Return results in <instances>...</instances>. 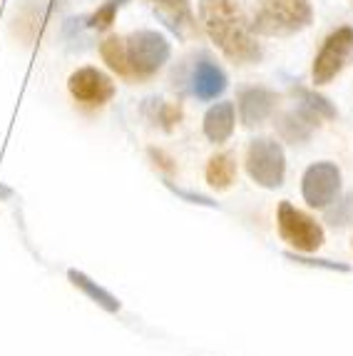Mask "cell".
<instances>
[{"mask_svg": "<svg viewBox=\"0 0 353 356\" xmlns=\"http://www.w3.org/2000/svg\"><path fill=\"white\" fill-rule=\"evenodd\" d=\"M199 20L209 40L234 65H252L261 60L256 33L236 0H199Z\"/></svg>", "mask_w": 353, "mask_h": 356, "instance_id": "obj_1", "label": "cell"}, {"mask_svg": "<svg viewBox=\"0 0 353 356\" xmlns=\"http://www.w3.org/2000/svg\"><path fill=\"white\" fill-rule=\"evenodd\" d=\"M311 20L313 8L309 0H259L252 28L259 35H294L309 28Z\"/></svg>", "mask_w": 353, "mask_h": 356, "instance_id": "obj_2", "label": "cell"}, {"mask_svg": "<svg viewBox=\"0 0 353 356\" xmlns=\"http://www.w3.org/2000/svg\"><path fill=\"white\" fill-rule=\"evenodd\" d=\"M124 58L130 80H149L170 60V42L157 30H140L124 38Z\"/></svg>", "mask_w": 353, "mask_h": 356, "instance_id": "obj_3", "label": "cell"}, {"mask_svg": "<svg viewBox=\"0 0 353 356\" xmlns=\"http://www.w3.org/2000/svg\"><path fill=\"white\" fill-rule=\"evenodd\" d=\"M247 172L256 184L266 190H277L286 175V154L277 140L256 137L247 149Z\"/></svg>", "mask_w": 353, "mask_h": 356, "instance_id": "obj_4", "label": "cell"}, {"mask_svg": "<svg viewBox=\"0 0 353 356\" xmlns=\"http://www.w3.org/2000/svg\"><path fill=\"white\" fill-rule=\"evenodd\" d=\"M351 60H353V28L351 25H343V28H336L324 40L321 50H318L311 70L313 85H329Z\"/></svg>", "mask_w": 353, "mask_h": 356, "instance_id": "obj_5", "label": "cell"}, {"mask_svg": "<svg viewBox=\"0 0 353 356\" xmlns=\"http://www.w3.org/2000/svg\"><path fill=\"white\" fill-rule=\"evenodd\" d=\"M277 225L284 242H288L299 252H316L324 244V229H321V225L316 220H311L306 212L296 209L291 202L279 204Z\"/></svg>", "mask_w": 353, "mask_h": 356, "instance_id": "obj_6", "label": "cell"}, {"mask_svg": "<svg viewBox=\"0 0 353 356\" xmlns=\"http://www.w3.org/2000/svg\"><path fill=\"white\" fill-rule=\"evenodd\" d=\"M301 192L311 207L326 209L341 195V170L334 162H316L304 172Z\"/></svg>", "mask_w": 353, "mask_h": 356, "instance_id": "obj_7", "label": "cell"}, {"mask_svg": "<svg viewBox=\"0 0 353 356\" xmlns=\"http://www.w3.org/2000/svg\"><path fill=\"white\" fill-rule=\"evenodd\" d=\"M67 90L77 102L90 107H100L112 100L115 95V85L112 80L97 67H80L67 80Z\"/></svg>", "mask_w": 353, "mask_h": 356, "instance_id": "obj_8", "label": "cell"}, {"mask_svg": "<svg viewBox=\"0 0 353 356\" xmlns=\"http://www.w3.org/2000/svg\"><path fill=\"white\" fill-rule=\"evenodd\" d=\"M189 83H192V92L199 100L209 102V100H217L224 90H227V75H224V70L214 60L199 58L195 63V67H192Z\"/></svg>", "mask_w": 353, "mask_h": 356, "instance_id": "obj_9", "label": "cell"}, {"mask_svg": "<svg viewBox=\"0 0 353 356\" xmlns=\"http://www.w3.org/2000/svg\"><path fill=\"white\" fill-rule=\"evenodd\" d=\"M277 107V95L266 88H244L239 92V115L247 127L261 125Z\"/></svg>", "mask_w": 353, "mask_h": 356, "instance_id": "obj_10", "label": "cell"}, {"mask_svg": "<svg viewBox=\"0 0 353 356\" xmlns=\"http://www.w3.org/2000/svg\"><path fill=\"white\" fill-rule=\"evenodd\" d=\"M234 132V102H217L204 115V135L212 143H227Z\"/></svg>", "mask_w": 353, "mask_h": 356, "instance_id": "obj_11", "label": "cell"}, {"mask_svg": "<svg viewBox=\"0 0 353 356\" xmlns=\"http://www.w3.org/2000/svg\"><path fill=\"white\" fill-rule=\"evenodd\" d=\"M318 120L321 118H318L316 113H311L309 107L299 105V110L286 113L279 120V132L286 137L288 143H304V140H309L311 132L316 130Z\"/></svg>", "mask_w": 353, "mask_h": 356, "instance_id": "obj_12", "label": "cell"}, {"mask_svg": "<svg viewBox=\"0 0 353 356\" xmlns=\"http://www.w3.org/2000/svg\"><path fill=\"white\" fill-rule=\"evenodd\" d=\"M236 179V160L231 152H219L214 154L209 165H206V182L212 184L214 190H229Z\"/></svg>", "mask_w": 353, "mask_h": 356, "instance_id": "obj_13", "label": "cell"}, {"mask_svg": "<svg viewBox=\"0 0 353 356\" xmlns=\"http://www.w3.org/2000/svg\"><path fill=\"white\" fill-rule=\"evenodd\" d=\"M152 3L176 33L184 35V33H192V30H195V18H192V13H189V0H152Z\"/></svg>", "mask_w": 353, "mask_h": 356, "instance_id": "obj_14", "label": "cell"}, {"mask_svg": "<svg viewBox=\"0 0 353 356\" xmlns=\"http://www.w3.org/2000/svg\"><path fill=\"white\" fill-rule=\"evenodd\" d=\"M100 55L112 72H117L120 77L130 80V72H127V58H124V38L110 35L100 45Z\"/></svg>", "mask_w": 353, "mask_h": 356, "instance_id": "obj_15", "label": "cell"}, {"mask_svg": "<svg viewBox=\"0 0 353 356\" xmlns=\"http://www.w3.org/2000/svg\"><path fill=\"white\" fill-rule=\"evenodd\" d=\"M70 280H72V284L75 286H80V289L88 294V297H92L95 302L100 304V307H105L107 312H117L120 309V302L112 294H107L105 289H100V286H95L92 282L85 277V274H80V272H70Z\"/></svg>", "mask_w": 353, "mask_h": 356, "instance_id": "obj_16", "label": "cell"}, {"mask_svg": "<svg viewBox=\"0 0 353 356\" xmlns=\"http://www.w3.org/2000/svg\"><path fill=\"white\" fill-rule=\"evenodd\" d=\"M124 3H127V0H107L105 6L97 8V10L90 15L88 25L92 30H107L112 23H115V15H117V10L124 6Z\"/></svg>", "mask_w": 353, "mask_h": 356, "instance_id": "obj_17", "label": "cell"}, {"mask_svg": "<svg viewBox=\"0 0 353 356\" xmlns=\"http://www.w3.org/2000/svg\"><path fill=\"white\" fill-rule=\"evenodd\" d=\"M299 92V97H301V105L304 107H309L311 113H316L318 118H336V107L331 105L326 97H321V95H316V92H311V90H304V88H299L296 90Z\"/></svg>", "mask_w": 353, "mask_h": 356, "instance_id": "obj_18", "label": "cell"}, {"mask_svg": "<svg viewBox=\"0 0 353 356\" xmlns=\"http://www.w3.org/2000/svg\"><path fill=\"white\" fill-rule=\"evenodd\" d=\"M329 222L334 227H346L353 222V195H348L343 202L336 204V209L329 212Z\"/></svg>", "mask_w": 353, "mask_h": 356, "instance_id": "obj_19", "label": "cell"}]
</instances>
